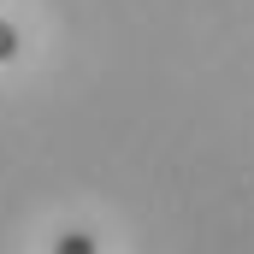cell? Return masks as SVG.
I'll use <instances>...</instances> for the list:
<instances>
[{
  "label": "cell",
  "mask_w": 254,
  "mask_h": 254,
  "mask_svg": "<svg viewBox=\"0 0 254 254\" xmlns=\"http://www.w3.org/2000/svg\"><path fill=\"white\" fill-rule=\"evenodd\" d=\"M54 254H95V237L89 231H65L60 243H54Z\"/></svg>",
  "instance_id": "obj_1"
},
{
  "label": "cell",
  "mask_w": 254,
  "mask_h": 254,
  "mask_svg": "<svg viewBox=\"0 0 254 254\" xmlns=\"http://www.w3.org/2000/svg\"><path fill=\"white\" fill-rule=\"evenodd\" d=\"M12 54H18V30H12V24H0V60H12Z\"/></svg>",
  "instance_id": "obj_2"
}]
</instances>
